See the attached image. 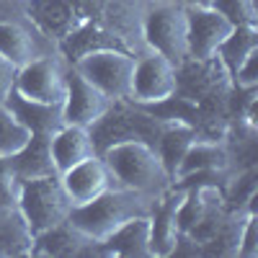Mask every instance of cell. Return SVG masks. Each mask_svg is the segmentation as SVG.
<instances>
[{
	"label": "cell",
	"mask_w": 258,
	"mask_h": 258,
	"mask_svg": "<svg viewBox=\"0 0 258 258\" xmlns=\"http://www.w3.org/2000/svg\"><path fill=\"white\" fill-rule=\"evenodd\" d=\"M217 3V0H181V6H214Z\"/></svg>",
	"instance_id": "26"
},
{
	"label": "cell",
	"mask_w": 258,
	"mask_h": 258,
	"mask_svg": "<svg viewBox=\"0 0 258 258\" xmlns=\"http://www.w3.org/2000/svg\"><path fill=\"white\" fill-rule=\"evenodd\" d=\"M16 207L31 238L62 225L73 209L59 186L57 173L16 181Z\"/></svg>",
	"instance_id": "3"
},
{
	"label": "cell",
	"mask_w": 258,
	"mask_h": 258,
	"mask_svg": "<svg viewBox=\"0 0 258 258\" xmlns=\"http://www.w3.org/2000/svg\"><path fill=\"white\" fill-rule=\"evenodd\" d=\"M47 52H54L52 41L29 18H21V16L0 18V57H6L11 64L21 68V64H26L34 57Z\"/></svg>",
	"instance_id": "10"
},
{
	"label": "cell",
	"mask_w": 258,
	"mask_h": 258,
	"mask_svg": "<svg viewBox=\"0 0 258 258\" xmlns=\"http://www.w3.org/2000/svg\"><path fill=\"white\" fill-rule=\"evenodd\" d=\"M68 59L59 52L39 54L31 62L16 70L13 93L31 103L59 106L64 98V78H68Z\"/></svg>",
	"instance_id": "6"
},
{
	"label": "cell",
	"mask_w": 258,
	"mask_h": 258,
	"mask_svg": "<svg viewBox=\"0 0 258 258\" xmlns=\"http://www.w3.org/2000/svg\"><path fill=\"white\" fill-rule=\"evenodd\" d=\"M186 8V6H183ZM235 21L217 6H188L186 8V54L194 62H212L225 39L232 34Z\"/></svg>",
	"instance_id": "8"
},
{
	"label": "cell",
	"mask_w": 258,
	"mask_h": 258,
	"mask_svg": "<svg viewBox=\"0 0 258 258\" xmlns=\"http://www.w3.org/2000/svg\"><path fill=\"white\" fill-rule=\"evenodd\" d=\"M16 64H11L6 57H0V101H8L13 93V80H16Z\"/></svg>",
	"instance_id": "25"
},
{
	"label": "cell",
	"mask_w": 258,
	"mask_h": 258,
	"mask_svg": "<svg viewBox=\"0 0 258 258\" xmlns=\"http://www.w3.org/2000/svg\"><path fill=\"white\" fill-rule=\"evenodd\" d=\"M57 178H59V186L64 191V197H68L70 207H80V204L96 199L98 194H103L106 188L114 186V178H111L101 155L80 160L78 165L57 173Z\"/></svg>",
	"instance_id": "11"
},
{
	"label": "cell",
	"mask_w": 258,
	"mask_h": 258,
	"mask_svg": "<svg viewBox=\"0 0 258 258\" xmlns=\"http://www.w3.org/2000/svg\"><path fill=\"white\" fill-rule=\"evenodd\" d=\"M111 103L98 88L85 80L73 64H68V78H64V98L59 103V116L62 124H75L91 129L103 114L111 109Z\"/></svg>",
	"instance_id": "9"
},
{
	"label": "cell",
	"mask_w": 258,
	"mask_h": 258,
	"mask_svg": "<svg viewBox=\"0 0 258 258\" xmlns=\"http://www.w3.org/2000/svg\"><path fill=\"white\" fill-rule=\"evenodd\" d=\"M70 64L109 101H114V103L126 101L129 78H132V68H135V54L116 49V47H101V49L83 52Z\"/></svg>",
	"instance_id": "5"
},
{
	"label": "cell",
	"mask_w": 258,
	"mask_h": 258,
	"mask_svg": "<svg viewBox=\"0 0 258 258\" xmlns=\"http://www.w3.org/2000/svg\"><path fill=\"white\" fill-rule=\"evenodd\" d=\"M194 140V132L188 126H170L160 135V145H158V153L163 158V163L168 165V170H173V165L178 163L181 153L186 150V145Z\"/></svg>",
	"instance_id": "21"
},
{
	"label": "cell",
	"mask_w": 258,
	"mask_h": 258,
	"mask_svg": "<svg viewBox=\"0 0 258 258\" xmlns=\"http://www.w3.org/2000/svg\"><path fill=\"white\" fill-rule=\"evenodd\" d=\"M255 34H258V31H255L253 24H235L232 34L225 39V44L220 47L217 57L227 64L230 70H235V68L243 62V57H245L250 49L258 47V36H255Z\"/></svg>",
	"instance_id": "20"
},
{
	"label": "cell",
	"mask_w": 258,
	"mask_h": 258,
	"mask_svg": "<svg viewBox=\"0 0 258 258\" xmlns=\"http://www.w3.org/2000/svg\"><path fill=\"white\" fill-rule=\"evenodd\" d=\"M217 6L235 24H253L255 26V3L253 0H217Z\"/></svg>",
	"instance_id": "22"
},
{
	"label": "cell",
	"mask_w": 258,
	"mask_h": 258,
	"mask_svg": "<svg viewBox=\"0 0 258 258\" xmlns=\"http://www.w3.org/2000/svg\"><path fill=\"white\" fill-rule=\"evenodd\" d=\"M238 255L243 258H253L258 255V220L255 214L250 212L245 222H243V230H240V243H238Z\"/></svg>",
	"instance_id": "24"
},
{
	"label": "cell",
	"mask_w": 258,
	"mask_h": 258,
	"mask_svg": "<svg viewBox=\"0 0 258 258\" xmlns=\"http://www.w3.org/2000/svg\"><path fill=\"white\" fill-rule=\"evenodd\" d=\"M155 202L158 199L142 197V194H137V191L111 186L103 194H98L96 199L85 202L80 207H73L68 220H64V225H68L70 230H75L88 245L98 248L129 220L150 214L153 207H155Z\"/></svg>",
	"instance_id": "2"
},
{
	"label": "cell",
	"mask_w": 258,
	"mask_h": 258,
	"mask_svg": "<svg viewBox=\"0 0 258 258\" xmlns=\"http://www.w3.org/2000/svg\"><path fill=\"white\" fill-rule=\"evenodd\" d=\"M230 158L222 142L217 140H191L186 150L181 153L178 163L170 170V178L176 183L186 181L188 176H199V173H217V170H227Z\"/></svg>",
	"instance_id": "14"
},
{
	"label": "cell",
	"mask_w": 258,
	"mask_h": 258,
	"mask_svg": "<svg viewBox=\"0 0 258 258\" xmlns=\"http://www.w3.org/2000/svg\"><path fill=\"white\" fill-rule=\"evenodd\" d=\"M114 178V186L137 191L142 197L160 199L173 186L170 170L163 163L158 147L147 140L129 137L106 145L98 153Z\"/></svg>",
	"instance_id": "1"
},
{
	"label": "cell",
	"mask_w": 258,
	"mask_h": 258,
	"mask_svg": "<svg viewBox=\"0 0 258 258\" xmlns=\"http://www.w3.org/2000/svg\"><path fill=\"white\" fill-rule=\"evenodd\" d=\"M147 3H181V0H147Z\"/></svg>",
	"instance_id": "27"
},
{
	"label": "cell",
	"mask_w": 258,
	"mask_h": 258,
	"mask_svg": "<svg viewBox=\"0 0 258 258\" xmlns=\"http://www.w3.org/2000/svg\"><path fill=\"white\" fill-rule=\"evenodd\" d=\"M232 75H235V83H238L240 88L255 91V85H258V47L250 49V52L243 57V62L232 70Z\"/></svg>",
	"instance_id": "23"
},
{
	"label": "cell",
	"mask_w": 258,
	"mask_h": 258,
	"mask_svg": "<svg viewBox=\"0 0 258 258\" xmlns=\"http://www.w3.org/2000/svg\"><path fill=\"white\" fill-rule=\"evenodd\" d=\"M176 91H178V64H173L168 57L153 49H142L135 57L126 101L135 106H155L170 101Z\"/></svg>",
	"instance_id": "7"
},
{
	"label": "cell",
	"mask_w": 258,
	"mask_h": 258,
	"mask_svg": "<svg viewBox=\"0 0 258 258\" xmlns=\"http://www.w3.org/2000/svg\"><path fill=\"white\" fill-rule=\"evenodd\" d=\"M11 109L16 111V116L24 121L34 135H49L62 124L59 116V106H44V103H31L18 98L16 93H11V98L6 101Z\"/></svg>",
	"instance_id": "18"
},
{
	"label": "cell",
	"mask_w": 258,
	"mask_h": 258,
	"mask_svg": "<svg viewBox=\"0 0 258 258\" xmlns=\"http://www.w3.org/2000/svg\"><path fill=\"white\" fill-rule=\"evenodd\" d=\"M47 147H49V160H52L54 173H62V170L78 165L80 160L98 155L91 129L75 126V124H59L54 132H49Z\"/></svg>",
	"instance_id": "13"
},
{
	"label": "cell",
	"mask_w": 258,
	"mask_h": 258,
	"mask_svg": "<svg viewBox=\"0 0 258 258\" xmlns=\"http://www.w3.org/2000/svg\"><path fill=\"white\" fill-rule=\"evenodd\" d=\"M103 255H124V258H150V214L129 220L121 225L106 243L98 245Z\"/></svg>",
	"instance_id": "16"
},
{
	"label": "cell",
	"mask_w": 258,
	"mask_h": 258,
	"mask_svg": "<svg viewBox=\"0 0 258 258\" xmlns=\"http://www.w3.org/2000/svg\"><path fill=\"white\" fill-rule=\"evenodd\" d=\"M140 41L145 49H153L181 68L188 59L186 8L181 3H147L140 16Z\"/></svg>",
	"instance_id": "4"
},
{
	"label": "cell",
	"mask_w": 258,
	"mask_h": 258,
	"mask_svg": "<svg viewBox=\"0 0 258 258\" xmlns=\"http://www.w3.org/2000/svg\"><path fill=\"white\" fill-rule=\"evenodd\" d=\"M26 18L49 41H62L75 26V6L70 0H29Z\"/></svg>",
	"instance_id": "15"
},
{
	"label": "cell",
	"mask_w": 258,
	"mask_h": 258,
	"mask_svg": "<svg viewBox=\"0 0 258 258\" xmlns=\"http://www.w3.org/2000/svg\"><path fill=\"white\" fill-rule=\"evenodd\" d=\"M186 199V191H165L150 212V250L158 258L173 255L181 245L178 209Z\"/></svg>",
	"instance_id": "12"
},
{
	"label": "cell",
	"mask_w": 258,
	"mask_h": 258,
	"mask_svg": "<svg viewBox=\"0 0 258 258\" xmlns=\"http://www.w3.org/2000/svg\"><path fill=\"white\" fill-rule=\"evenodd\" d=\"M6 173L11 181H24V178H36V176H49L54 173L52 160H49V147H47V135H34L29 145L21 153L11 155L3 160Z\"/></svg>",
	"instance_id": "17"
},
{
	"label": "cell",
	"mask_w": 258,
	"mask_h": 258,
	"mask_svg": "<svg viewBox=\"0 0 258 258\" xmlns=\"http://www.w3.org/2000/svg\"><path fill=\"white\" fill-rule=\"evenodd\" d=\"M31 137H34L31 129L16 116V111L6 101H0V160L21 153Z\"/></svg>",
	"instance_id": "19"
}]
</instances>
